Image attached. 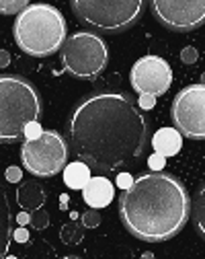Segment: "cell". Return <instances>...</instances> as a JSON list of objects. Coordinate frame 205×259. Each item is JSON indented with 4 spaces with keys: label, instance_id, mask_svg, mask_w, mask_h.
Instances as JSON below:
<instances>
[{
    "label": "cell",
    "instance_id": "obj_1",
    "mask_svg": "<svg viewBox=\"0 0 205 259\" xmlns=\"http://www.w3.org/2000/svg\"><path fill=\"white\" fill-rule=\"evenodd\" d=\"M70 142L88 169L113 173L140 160L148 144V121L129 95L92 93L72 111Z\"/></svg>",
    "mask_w": 205,
    "mask_h": 259
},
{
    "label": "cell",
    "instance_id": "obj_2",
    "mask_svg": "<svg viewBox=\"0 0 205 259\" xmlns=\"http://www.w3.org/2000/svg\"><path fill=\"white\" fill-rule=\"evenodd\" d=\"M191 214L185 185L170 173H144L119 198V218L140 241L162 243L179 235Z\"/></svg>",
    "mask_w": 205,
    "mask_h": 259
},
{
    "label": "cell",
    "instance_id": "obj_3",
    "mask_svg": "<svg viewBox=\"0 0 205 259\" xmlns=\"http://www.w3.org/2000/svg\"><path fill=\"white\" fill-rule=\"evenodd\" d=\"M66 19L52 5H29L13 25L17 46L35 58H45L62 50L66 41Z\"/></svg>",
    "mask_w": 205,
    "mask_h": 259
},
{
    "label": "cell",
    "instance_id": "obj_4",
    "mask_svg": "<svg viewBox=\"0 0 205 259\" xmlns=\"http://www.w3.org/2000/svg\"><path fill=\"white\" fill-rule=\"evenodd\" d=\"M41 115L37 89L17 74H0V142L23 138L27 123Z\"/></svg>",
    "mask_w": 205,
    "mask_h": 259
},
{
    "label": "cell",
    "instance_id": "obj_5",
    "mask_svg": "<svg viewBox=\"0 0 205 259\" xmlns=\"http://www.w3.org/2000/svg\"><path fill=\"white\" fill-rule=\"evenodd\" d=\"M70 7L78 21L107 33L125 31L144 13L140 0H74Z\"/></svg>",
    "mask_w": 205,
    "mask_h": 259
},
{
    "label": "cell",
    "instance_id": "obj_6",
    "mask_svg": "<svg viewBox=\"0 0 205 259\" xmlns=\"http://www.w3.org/2000/svg\"><path fill=\"white\" fill-rule=\"evenodd\" d=\"M109 62V48L105 39L90 31L72 33L62 46V64L74 78H94L105 70Z\"/></svg>",
    "mask_w": 205,
    "mask_h": 259
},
{
    "label": "cell",
    "instance_id": "obj_7",
    "mask_svg": "<svg viewBox=\"0 0 205 259\" xmlns=\"http://www.w3.org/2000/svg\"><path fill=\"white\" fill-rule=\"evenodd\" d=\"M23 167L35 177H54L64 171L68 160V144L54 130L43 132L37 140H25L21 146Z\"/></svg>",
    "mask_w": 205,
    "mask_h": 259
},
{
    "label": "cell",
    "instance_id": "obj_8",
    "mask_svg": "<svg viewBox=\"0 0 205 259\" xmlns=\"http://www.w3.org/2000/svg\"><path fill=\"white\" fill-rule=\"evenodd\" d=\"M170 115L181 136L205 140V84H189L179 91Z\"/></svg>",
    "mask_w": 205,
    "mask_h": 259
},
{
    "label": "cell",
    "instance_id": "obj_9",
    "mask_svg": "<svg viewBox=\"0 0 205 259\" xmlns=\"http://www.w3.org/2000/svg\"><path fill=\"white\" fill-rule=\"evenodd\" d=\"M150 11L160 25L173 31H193L205 23V0H154Z\"/></svg>",
    "mask_w": 205,
    "mask_h": 259
},
{
    "label": "cell",
    "instance_id": "obj_10",
    "mask_svg": "<svg viewBox=\"0 0 205 259\" xmlns=\"http://www.w3.org/2000/svg\"><path fill=\"white\" fill-rule=\"evenodd\" d=\"M131 89L140 95L160 97L173 84V70L170 64L160 56H144L131 66L129 72Z\"/></svg>",
    "mask_w": 205,
    "mask_h": 259
},
{
    "label": "cell",
    "instance_id": "obj_11",
    "mask_svg": "<svg viewBox=\"0 0 205 259\" xmlns=\"http://www.w3.org/2000/svg\"><path fill=\"white\" fill-rule=\"evenodd\" d=\"M115 187L107 177H90L86 187L82 189V198L92 210L107 208L113 202Z\"/></svg>",
    "mask_w": 205,
    "mask_h": 259
},
{
    "label": "cell",
    "instance_id": "obj_12",
    "mask_svg": "<svg viewBox=\"0 0 205 259\" xmlns=\"http://www.w3.org/2000/svg\"><path fill=\"white\" fill-rule=\"evenodd\" d=\"M13 241V208L7 187L0 179V259H5L9 255Z\"/></svg>",
    "mask_w": 205,
    "mask_h": 259
},
{
    "label": "cell",
    "instance_id": "obj_13",
    "mask_svg": "<svg viewBox=\"0 0 205 259\" xmlns=\"http://www.w3.org/2000/svg\"><path fill=\"white\" fill-rule=\"evenodd\" d=\"M152 148L160 156H175L183 148V136L177 132L175 127H160L158 132L152 136Z\"/></svg>",
    "mask_w": 205,
    "mask_h": 259
},
{
    "label": "cell",
    "instance_id": "obj_14",
    "mask_svg": "<svg viewBox=\"0 0 205 259\" xmlns=\"http://www.w3.org/2000/svg\"><path fill=\"white\" fill-rule=\"evenodd\" d=\"M17 202L25 212H35L45 204V191L37 181H25L17 189Z\"/></svg>",
    "mask_w": 205,
    "mask_h": 259
},
{
    "label": "cell",
    "instance_id": "obj_15",
    "mask_svg": "<svg viewBox=\"0 0 205 259\" xmlns=\"http://www.w3.org/2000/svg\"><path fill=\"white\" fill-rule=\"evenodd\" d=\"M88 181H90V169L82 160H74V163L64 167V183L70 189H84Z\"/></svg>",
    "mask_w": 205,
    "mask_h": 259
},
{
    "label": "cell",
    "instance_id": "obj_16",
    "mask_svg": "<svg viewBox=\"0 0 205 259\" xmlns=\"http://www.w3.org/2000/svg\"><path fill=\"white\" fill-rule=\"evenodd\" d=\"M191 214H193V222L195 229L199 231V235L205 239V183L197 189L193 204H191Z\"/></svg>",
    "mask_w": 205,
    "mask_h": 259
},
{
    "label": "cell",
    "instance_id": "obj_17",
    "mask_svg": "<svg viewBox=\"0 0 205 259\" xmlns=\"http://www.w3.org/2000/svg\"><path fill=\"white\" fill-rule=\"evenodd\" d=\"M60 237L66 245H78L84 239V226L78 224V222H68V224L62 226Z\"/></svg>",
    "mask_w": 205,
    "mask_h": 259
},
{
    "label": "cell",
    "instance_id": "obj_18",
    "mask_svg": "<svg viewBox=\"0 0 205 259\" xmlns=\"http://www.w3.org/2000/svg\"><path fill=\"white\" fill-rule=\"evenodd\" d=\"M27 7V0H0V15H21Z\"/></svg>",
    "mask_w": 205,
    "mask_h": 259
},
{
    "label": "cell",
    "instance_id": "obj_19",
    "mask_svg": "<svg viewBox=\"0 0 205 259\" xmlns=\"http://www.w3.org/2000/svg\"><path fill=\"white\" fill-rule=\"evenodd\" d=\"M31 224H33V229H37V231H43V229H47L49 226V214L45 212V210H35L33 212V216H31Z\"/></svg>",
    "mask_w": 205,
    "mask_h": 259
},
{
    "label": "cell",
    "instance_id": "obj_20",
    "mask_svg": "<svg viewBox=\"0 0 205 259\" xmlns=\"http://www.w3.org/2000/svg\"><path fill=\"white\" fill-rule=\"evenodd\" d=\"M100 224V214L98 210H88L82 214V226L84 229H94V226Z\"/></svg>",
    "mask_w": 205,
    "mask_h": 259
},
{
    "label": "cell",
    "instance_id": "obj_21",
    "mask_svg": "<svg viewBox=\"0 0 205 259\" xmlns=\"http://www.w3.org/2000/svg\"><path fill=\"white\" fill-rule=\"evenodd\" d=\"M41 134H43V130H41L39 121H31V123H27L25 132H23V136H25L27 140H37Z\"/></svg>",
    "mask_w": 205,
    "mask_h": 259
},
{
    "label": "cell",
    "instance_id": "obj_22",
    "mask_svg": "<svg viewBox=\"0 0 205 259\" xmlns=\"http://www.w3.org/2000/svg\"><path fill=\"white\" fill-rule=\"evenodd\" d=\"M181 62L185 64H195L197 62V50L193 46H187L183 52H181Z\"/></svg>",
    "mask_w": 205,
    "mask_h": 259
},
{
    "label": "cell",
    "instance_id": "obj_23",
    "mask_svg": "<svg viewBox=\"0 0 205 259\" xmlns=\"http://www.w3.org/2000/svg\"><path fill=\"white\" fill-rule=\"evenodd\" d=\"M5 177H7V181H11V183H17V181H21V177H23V171H21L19 167H9Z\"/></svg>",
    "mask_w": 205,
    "mask_h": 259
},
{
    "label": "cell",
    "instance_id": "obj_24",
    "mask_svg": "<svg viewBox=\"0 0 205 259\" xmlns=\"http://www.w3.org/2000/svg\"><path fill=\"white\" fill-rule=\"evenodd\" d=\"M154 105H156L154 97H150V95H140V107H142V109H152Z\"/></svg>",
    "mask_w": 205,
    "mask_h": 259
},
{
    "label": "cell",
    "instance_id": "obj_25",
    "mask_svg": "<svg viewBox=\"0 0 205 259\" xmlns=\"http://www.w3.org/2000/svg\"><path fill=\"white\" fill-rule=\"evenodd\" d=\"M164 160H166L164 156H160V154H152V156H150V167H152L154 171H160V169L164 167Z\"/></svg>",
    "mask_w": 205,
    "mask_h": 259
},
{
    "label": "cell",
    "instance_id": "obj_26",
    "mask_svg": "<svg viewBox=\"0 0 205 259\" xmlns=\"http://www.w3.org/2000/svg\"><path fill=\"white\" fill-rule=\"evenodd\" d=\"M131 181H133V179H131V175H127V173H121V175L117 177V185L123 187V189H127V187L131 185Z\"/></svg>",
    "mask_w": 205,
    "mask_h": 259
},
{
    "label": "cell",
    "instance_id": "obj_27",
    "mask_svg": "<svg viewBox=\"0 0 205 259\" xmlns=\"http://www.w3.org/2000/svg\"><path fill=\"white\" fill-rule=\"evenodd\" d=\"M13 239H17L19 243H25V241L29 239V233H27V231L23 229V226H21V229H17V231L13 233Z\"/></svg>",
    "mask_w": 205,
    "mask_h": 259
},
{
    "label": "cell",
    "instance_id": "obj_28",
    "mask_svg": "<svg viewBox=\"0 0 205 259\" xmlns=\"http://www.w3.org/2000/svg\"><path fill=\"white\" fill-rule=\"evenodd\" d=\"M9 62H11V56H9V52H5V50H0V68H5V66H9Z\"/></svg>",
    "mask_w": 205,
    "mask_h": 259
},
{
    "label": "cell",
    "instance_id": "obj_29",
    "mask_svg": "<svg viewBox=\"0 0 205 259\" xmlns=\"http://www.w3.org/2000/svg\"><path fill=\"white\" fill-rule=\"evenodd\" d=\"M17 222H19L21 226H25V224L31 222V216H29L27 212H21V214H17Z\"/></svg>",
    "mask_w": 205,
    "mask_h": 259
},
{
    "label": "cell",
    "instance_id": "obj_30",
    "mask_svg": "<svg viewBox=\"0 0 205 259\" xmlns=\"http://www.w3.org/2000/svg\"><path fill=\"white\" fill-rule=\"evenodd\" d=\"M142 259H154V255H152V253H144Z\"/></svg>",
    "mask_w": 205,
    "mask_h": 259
},
{
    "label": "cell",
    "instance_id": "obj_31",
    "mask_svg": "<svg viewBox=\"0 0 205 259\" xmlns=\"http://www.w3.org/2000/svg\"><path fill=\"white\" fill-rule=\"evenodd\" d=\"M64 259H80V257H76V255H68V257H64Z\"/></svg>",
    "mask_w": 205,
    "mask_h": 259
},
{
    "label": "cell",
    "instance_id": "obj_32",
    "mask_svg": "<svg viewBox=\"0 0 205 259\" xmlns=\"http://www.w3.org/2000/svg\"><path fill=\"white\" fill-rule=\"evenodd\" d=\"M5 259H17V257H9V255H7V257H5Z\"/></svg>",
    "mask_w": 205,
    "mask_h": 259
},
{
    "label": "cell",
    "instance_id": "obj_33",
    "mask_svg": "<svg viewBox=\"0 0 205 259\" xmlns=\"http://www.w3.org/2000/svg\"><path fill=\"white\" fill-rule=\"evenodd\" d=\"M201 84H205V74H203V82H201Z\"/></svg>",
    "mask_w": 205,
    "mask_h": 259
}]
</instances>
